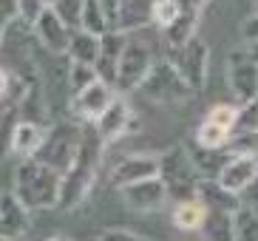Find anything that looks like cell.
<instances>
[{
	"mask_svg": "<svg viewBox=\"0 0 258 241\" xmlns=\"http://www.w3.org/2000/svg\"><path fill=\"white\" fill-rule=\"evenodd\" d=\"M102 153H105V142L99 139L97 128L83 122V136H80V148H77L71 165L62 173L60 185V210H77L85 199L91 196L94 185H97V173L102 167Z\"/></svg>",
	"mask_w": 258,
	"mask_h": 241,
	"instance_id": "6da1fadb",
	"label": "cell"
},
{
	"mask_svg": "<svg viewBox=\"0 0 258 241\" xmlns=\"http://www.w3.org/2000/svg\"><path fill=\"white\" fill-rule=\"evenodd\" d=\"M60 185L62 173L43 165L37 159H20L15 170V196L34 210H51L60 204Z\"/></svg>",
	"mask_w": 258,
	"mask_h": 241,
	"instance_id": "7a4b0ae2",
	"label": "cell"
},
{
	"mask_svg": "<svg viewBox=\"0 0 258 241\" xmlns=\"http://www.w3.org/2000/svg\"><path fill=\"white\" fill-rule=\"evenodd\" d=\"M159 179L165 182L167 196L176 202L199 196V182L202 176L196 173V167L190 162L187 145H173L165 153H159Z\"/></svg>",
	"mask_w": 258,
	"mask_h": 241,
	"instance_id": "3957f363",
	"label": "cell"
},
{
	"mask_svg": "<svg viewBox=\"0 0 258 241\" xmlns=\"http://www.w3.org/2000/svg\"><path fill=\"white\" fill-rule=\"evenodd\" d=\"M137 91L156 105H179V102H187L190 97H196V91L190 88L187 80L179 74V68L167 57L153 63V68L148 71V77Z\"/></svg>",
	"mask_w": 258,
	"mask_h": 241,
	"instance_id": "277c9868",
	"label": "cell"
},
{
	"mask_svg": "<svg viewBox=\"0 0 258 241\" xmlns=\"http://www.w3.org/2000/svg\"><path fill=\"white\" fill-rule=\"evenodd\" d=\"M80 136H83V125L77 119H71V116L51 122L46 142H43V148H40V153L34 159L54 167V170H60V173H66V167L71 165V159H74L77 148H80Z\"/></svg>",
	"mask_w": 258,
	"mask_h": 241,
	"instance_id": "5b68a950",
	"label": "cell"
},
{
	"mask_svg": "<svg viewBox=\"0 0 258 241\" xmlns=\"http://www.w3.org/2000/svg\"><path fill=\"white\" fill-rule=\"evenodd\" d=\"M167 60L179 68V74L187 80V85L196 94H202L207 85V68H210V45L202 37H193L182 48H170Z\"/></svg>",
	"mask_w": 258,
	"mask_h": 241,
	"instance_id": "8992f818",
	"label": "cell"
},
{
	"mask_svg": "<svg viewBox=\"0 0 258 241\" xmlns=\"http://www.w3.org/2000/svg\"><path fill=\"white\" fill-rule=\"evenodd\" d=\"M153 51L145 40H134L128 37V45L122 51L119 60V71H116V83L114 91L116 94H128V91H137L142 85V80L148 77V71L153 68Z\"/></svg>",
	"mask_w": 258,
	"mask_h": 241,
	"instance_id": "52a82bcc",
	"label": "cell"
},
{
	"mask_svg": "<svg viewBox=\"0 0 258 241\" xmlns=\"http://www.w3.org/2000/svg\"><path fill=\"white\" fill-rule=\"evenodd\" d=\"M227 83L241 105L258 99V63L247 48H233L227 54Z\"/></svg>",
	"mask_w": 258,
	"mask_h": 241,
	"instance_id": "ba28073f",
	"label": "cell"
},
{
	"mask_svg": "<svg viewBox=\"0 0 258 241\" xmlns=\"http://www.w3.org/2000/svg\"><path fill=\"white\" fill-rule=\"evenodd\" d=\"M153 176H159V153H128L111 167L108 182L114 190H122L128 185L153 179Z\"/></svg>",
	"mask_w": 258,
	"mask_h": 241,
	"instance_id": "9c48e42d",
	"label": "cell"
},
{
	"mask_svg": "<svg viewBox=\"0 0 258 241\" xmlns=\"http://www.w3.org/2000/svg\"><path fill=\"white\" fill-rule=\"evenodd\" d=\"M94 128H97L102 142L111 145V142H116V139H122L125 134L139 131V119L134 116V108L128 105V99L122 97V94H116L114 102L105 108V113L94 122Z\"/></svg>",
	"mask_w": 258,
	"mask_h": 241,
	"instance_id": "30bf717a",
	"label": "cell"
},
{
	"mask_svg": "<svg viewBox=\"0 0 258 241\" xmlns=\"http://www.w3.org/2000/svg\"><path fill=\"white\" fill-rule=\"evenodd\" d=\"M31 31H34L37 48H43L46 54H54V57H66V54H69L71 29L60 20V15H57V12H54L51 6L43 9V15H40L37 20H34Z\"/></svg>",
	"mask_w": 258,
	"mask_h": 241,
	"instance_id": "8fae6325",
	"label": "cell"
},
{
	"mask_svg": "<svg viewBox=\"0 0 258 241\" xmlns=\"http://www.w3.org/2000/svg\"><path fill=\"white\" fill-rule=\"evenodd\" d=\"M114 97H116L114 85L102 83V80H94L88 88H83L80 94H74V99H71V113H74L77 119L94 125V122L105 113V108L114 102Z\"/></svg>",
	"mask_w": 258,
	"mask_h": 241,
	"instance_id": "7c38bea8",
	"label": "cell"
},
{
	"mask_svg": "<svg viewBox=\"0 0 258 241\" xmlns=\"http://www.w3.org/2000/svg\"><path fill=\"white\" fill-rule=\"evenodd\" d=\"M119 196H122V202L128 204L134 213H156V210H162V207L167 204V199H170V196H167L165 182H162L159 176L122 188Z\"/></svg>",
	"mask_w": 258,
	"mask_h": 241,
	"instance_id": "4fadbf2b",
	"label": "cell"
},
{
	"mask_svg": "<svg viewBox=\"0 0 258 241\" xmlns=\"http://www.w3.org/2000/svg\"><path fill=\"white\" fill-rule=\"evenodd\" d=\"M29 216L31 210L15 196V190H3L0 193V241H15L29 233Z\"/></svg>",
	"mask_w": 258,
	"mask_h": 241,
	"instance_id": "5bb4252c",
	"label": "cell"
},
{
	"mask_svg": "<svg viewBox=\"0 0 258 241\" xmlns=\"http://www.w3.org/2000/svg\"><path fill=\"white\" fill-rule=\"evenodd\" d=\"M131 34H122V31L111 29L99 37V57H97V77L102 83L114 85L116 83V71H119V60H122V51L128 45Z\"/></svg>",
	"mask_w": 258,
	"mask_h": 241,
	"instance_id": "9a60e30c",
	"label": "cell"
},
{
	"mask_svg": "<svg viewBox=\"0 0 258 241\" xmlns=\"http://www.w3.org/2000/svg\"><path fill=\"white\" fill-rule=\"evenodd\" d=\"M48 125L46 122H31V119H17L12 136H9V151L17 159H34L46 142Z\"/></svg>",
	"mask_w": 258,
	"mask_h": 241,
	"instance_id": "2e32d148",
	"label": "cell"
},
{
	"mask_svg": "<svg viewBox=\"0 0 258 241\" xmlns=\"http://www.w3.org/2000/svg\"><path fill=\"white\" fill-rule=\"evenodd\" d=\"M258 176V156H230V162L221 167L219 173V185L235 196H241L247 185Z\"/></svg>",
	"mask_w": 258,
	"mask_h": 241,
	"instance_id": "e0dca14e",
	"label": "cell"
},
{
	"mask_svg": "<svg viewBox=\"0 0 258 241\" xmlns=\"http://www.w3.org/2000/svg\"><path fill=\"white\" fill-rule=\"evenodd\" d=\"M153 3L156 0H119V12H116V31L131 34L153 23Z\"/></svg>",
	"mask_w": 258,
	"mask_h": 241,
	"instance_id": "ac0fdd59",
	"label": "cell"
},
{
	"mask_svg": "<svg viewBox=\"0 0 258 241\" xmlns=\"http://www.w3.org/2000/svg\"><path fill=\"white\" fill-rule=\"evenodd\" d=\"M187 153H190V162H193V167H196V173L202 176V179H219L221 167L230 162L227 148L210 151V148H199V145H193V148H187Z\"/></svg>",
	"mask_w": 258,
	"mask_h": 241,
	"instance_id": "d6986e66",
	"label": "cell"
},
{
	"mask_svg": "<svg viewBox=\"0 0 258 241\" xmlns=\"http://www.w3.org/2000/svg\"><path fill=\"white\" fill-rule=\"evenodd\" d=\"M207 219V204L202 199H184V202H176L173 207V227L176 230H184V233H199L202 224Z\"/></svg>",
	"mask_w": 258,
	"mask_h": 241,
	"instance_id": "ffe728a7",
	"label": "cell"
},
{
	"mask_svg": "<svg viewBox=\"0 0 258 241\" xmlns=\"http://www.w3.org/2000/svg\"><path fill=\"white\" fill-rule=\"evenodd\" d=\"M199 199L207 204V210H227V213H238L241 199L224 190L216 179H202L199 182Z\"/></svg>",
	"mask_w": 258,
	"mask_h": 241,
	"instance_id": "44dd1931",
	"label": "cell"
},
{
	"mask_svg": "<svg viewBox=\"0 0 258 241\" xmlns=\"http://www.w3.org/2000/svg\"><path fill=\"white\" fill-rule=\"evenodd\" d=\"M199 233L205 241H235V213L207 210V219Z\"/></svg>",
	"mask_w": 258,
	"mask_h": 241,
	"instance_id": "7402d4cb",
	"label": "cell"
},
{
	"mask_svg": "<svg viewBox=\"0 0 258 241\" xmlns=\"http://www.w3.org/2000/svg\"><path fill=\"white\" fill-rule=\"evenodd\" d=\"M71 63H83V66H97L99 57V37L97 34H88V31L77 29L71 31L69 40V54H66Z\"/></svg>",
	"mask_w": 258,
	"mask_h": 241,
	"instance_id": "603a6c76",
	"label": "cell"
},
{
	"mask_svg": "<svg viewBox=\"0 0 258 241\" xmlns=\"http://www.w3.org/2000/svg\"><path fill=\"white\" fill-rule=\"evenodd\" d=\"M230 136H233V131L221 128L216 122L202 119V125L196 128V145L199 148H210V151H221V148H227Z\"/></svg>",
	"mask_w": 258,
	"mask_h": 241,
	"instance_id": "cb8c5ba5",
	"label": "cell"
},
{
	"mask_svg": "<svg viewBox=\"0 0 258 241\" xmlns=\"http://www.w3.org/2000/svg\"><path fill=\"white\" fill-rule=\"evenodd\" d=\"M80 29L88 31V34H97V37H102L105 31H111L105 12L99 6V0H85L83 3V26H80Z\"/></svg>",
	"mask_w": 258,
	"mask_h": 241,
	"instance_id": "d4e9b609",
	"label": "cell"
},
{
	"mask_svg": "<svg viewBox=\"0 0 258 241\" xmlns=\"http://www.w3.org/2000/svg\"><path fill=\"white\" fill-rule=\"evenodd\" d=\"M235 241H258V210L238 207V213H235Z\"/></svg>",
	"mask_w": 258,
	"mask_h": 241,
	"instance_id": "484cf974",
	"label": "cell"
},
{
	"mask_svg": "<svg viewBox=\"0 0 258 241\" xmlns=\"http://www.w3.org/2000/svg\"><path fill=\"white\" fill-rule=\"evenodd\" d=\"M83 3L85 0H57L51 9L60 15V20L66 23L71 31H77L83 26Z\"/></svg>",
	"mask_w": 258,
	"mask_h": 241,
	"instance_id": "4316f807",
	"label": "cell"
},
{
	"mask_svg": "<svg viewBox=\"0 0 258 241\" xmlns=\"http://www.w3.org/2000/svg\"><path fill=\"white\" fill-rule=\"evenodd\" d=\"M230 156H258V131L250 134H233L227 142Z\"/></svg>",
	"mask_w": 258,
	"mask_h": 241,
	"instance_id": "83f0119b",
	"label": "cell"
},
{
	"mask_svg": "<svg viewBox=\"0 0 258 241\" xmlns=\"http://www.w3.org/2000/svg\"><path fill=\"white\" fill-rule=\"evenodd\" d=\"M94 80H99V77H97V68H94V66L71 63V68H69V85H71V94H80V91L88 88V85H91Z\"/></svg>",
	"mask_w": 258,
	"mask_h": 241,
	"instance_id": "f1b7e54d",
	"label": "cell"
},
{
	"mask_svg": "<svg viewBox=\"0 0 258 241\" xmlns=\"http://www.w3.org/2000/svg\"><path fill=\"white\" fill-rule=\"evenodd\" d=\"M179 0H156L153 3V26L165 31L167 26H173V20L179 17Z\"/></svg>",
	"mask_w": 258,
	"mask_h": 241,
	"instance_id": "f546056e",
	"label": "cell"
},
{
	"mask_svg": "<svg viewBox=\"0 0 258 241\" xmlns=\"http://www.w3.org/2000/svg\"><path fill=\"white\" fill-rule=\"evenodd\" d=\"M207 122H216V125H221V128L233 131L235 128V119H238V105H230V102H216V105L207 111L205 116Z\"/></svg>",
	"mask_w": 258,
	"mask_h": 241,
	"instance_id": "4dcf8cb0",
	"label": "cell"
},
{
	"mask_svg": "<svg viewBox=\"0 0 258 241\" xmlns=\"http://www.w3.org/2000/svg\"><path fill=\"white\" fill-rule=\"evenodd\" d=\"M250 131H258V99L238 105V119H235L233 134H250Z\"/></svg>",
	"mask_w": 258,
	"mask_h": 241,
	"instance_id": "1f68e13d",
	"label": "cell"
},
{
	"mask_svg": "<svg viewBox=\"0 0 258 241\" xmlns=\"http://www.w3.org/2000/svg\"><path fill=\"white\" fill-rule=\"evenodd\" d=\"M15 3H17V17H23L29 26H34V20L46 9V0H15Z\"/></svg>",
	"mask_w": 258,
	"mask_h": 241,
	"instance_id": "d6a6232c",
	"label": "cell"
},
{
	"mask_svg": "<svg viewBox=\"0 0 258 241\" xmlns=\"http://www.w3.org/2000/svg\"><path fill=\"white\" fill-rule=\"evenodd\" d=\"M97 241H148V238H142V235H137V233H131V230H105V233L99 235Z\"/></svg>",
	"mask_w": 258,
	"mask_h": 241,
	"instance_id": "836d02e7",
	"label": "cell"
},
{
	"mask_svg": "<svg viewBox=\"0 0 258 241\" xmlns=\"http://www.w3.org/2000/svg\"><path fill=\"white\" fill-rule=\"evenodd\" d=\"M238 199H241V207H250V210H258V176L250 182V185H247V190H244V193H241Z\"/></svg>",
	"mask_w": 258,
	"mask_h": 241,
	"instance_id": "e575fe53",
	"label": "cell"
},
{
	"mask_svg": "<svg viewBox=\"0 0 258 241\" xmlns=\"http://www.w3.org/2000/svg\"><path fill=\"white\" fill-rule=\"evenodd\" d=\"M241 37L247 40V43H255V40H258V12H255V15H250L247 20L241 23Z\"/></svg>",
	"mask_w": 258,
	"mask_h": 241,
	"instance_id": "d590c367",
	"label": "cell"
},
{
	"mask_svg": "<svg viewBox=\"0 0 258 241\" xmlns=\"http://www.w3.org/2000/svg\"><path fill=\"white\" fill-rule=\"evenodd\" d=\"M15 88V77L9 74V68L0 66V102L3 99H9V91Z\"/></svg>",
	"mask_w": 258,
	"mask_h": 241,
	"instance_id": "8d00e7d4",
	"label": "cell"
},
{
	"mask_svg": "<svg viewBox=\"0 0 258 241\" xmlns=\"http://www.w3.org/2000/svg\"><path fill=\"white\" fill-rule=\"evenodd\" d=\"M99 6H102V12H105V17H108V26L114 29L116 26V12H119V0H99Z\"/></svg>",
	"mask_w": 258,
	"mask_h": 241,
	"instance_id": "74e56055",
	"label": "cell"
},
{
	"mask_svg": "<svg viewBox=\"0 0 258 241\" xmlns=\"http://www.w3.org/2000/svg\"><path fill=\"white\" fill-rule=\"evenodd\" d=\"M48 241H69V238H62V235H54V238H48Z\"/></svg>",
	"mask_w": 258,
	"mask_h": 241,
	"instance_id": "f35d334b",
	"label": "cell"
},
{
	"mask_svg": "<svg viewBox=\"0 0 258 241\" xmlns=\"http://www.w3.org/2000/svg\"><path fill=\"white\" fill-rule=\"evenodd\" d=\"M54 3H57V0H46V6H54Z\"/></svg>",
	"mask_w": 258,
	"mask_h": 241,
	"instance_id": "ab89813d",
	"label": "cell"
},
{
	"mask_svg": "<svg viewBox=\"0 0 258 241\" xmlns=\"http://www.w3.org/2000/svg\"><path fill=\"white\" fill-rule=\"evenodd\" d=\"M255 9H258V0H255Z\"/></svg>",
	"mask_w": 258,
	"mask_h": 241,
	"instance_id": "60d3db41",
	"label": "cell"
},
{
	"mask_svg": "<svg viewBox=\"0 0 258 241\" xmlns=\"http://www.w3.org/2000/svg\"><path fill=\"white\" fill-rule=\"evenodd\" d=\"M0 193H3V190H0Z\"/></svg>",
	"mask_w": 258,
	"mask_h": 241,
	"instance_id": "b9f144b4",
	"label": "cell"
}]
</instances>
